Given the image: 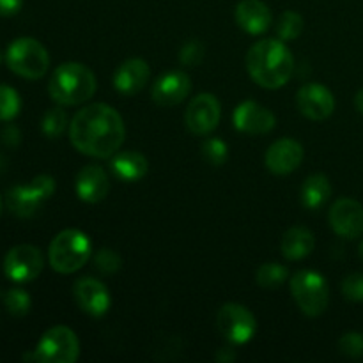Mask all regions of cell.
<instances>
[{"label":"cell","instance_id":"1","mask_svg":"<svg viewBox=\"0 0 363 363\" xmlns=\"http://www.w3.org/2000/svg\"><path fill=\"white\" fill-rule=\"evenodd\" d=\"M126 126L116 108L106 103H94L71 119L69 140L78 152L91 158H112L123 145Z\"/></svg>","mask_w":363,"mask_h":363},{"label":"cell","instance_id":"2","mask_svg":"<svg viewBox=\"0 0 363 363\" xmlns=\"http://www.w3.org/2000/svg\"><path fill=\"white\" fill-rule=\"evenodd\" d=\"M247 69L261 87L280 89L293 77L294 57L280 39H261L248 50Z\"/></svg>","mask_w":363,"mask_h":363},{"label":"cell","instance_id":"3","mask_svg":"<svg viewBox=\"0 0 363 363\" xmlns=\"http://www.w3.org/2000/svg\"><path fill=\"white\" fill-rule=\"evenodd\" d=\"M98 89L94 73L85 64L64 62L53 71L48 84L50 98L62 106H77L89 101Z\"/></svg>","mask_w":363,"mask_h":363},{"label":"cell","instance_id":"4","mask_svg":"<svg viewBox=\"0 0 363 363\" xmlns=\"http://www.w3.org/2000/svg\"><path fill=\"white\" fill-rule=\"evenodd\" d=\"M92 255V243L85 233L66 229L57 234L48 248V261L52 269L62 275L78 272L87 264Z\"/></svg>","mask_w":363,"mask_h":363},{"label":"cell","instance_id":"5","mask_svg":"<svg viewBox=\"0 0 363 363\" xmlns=\"http://www.w3.org/2000/svg\"><path fill=\"white\" fill-rule=\"evenodd\" d=\"M7 67L25 80H39L50 67V55L34 38H18L6 52Z\"/></svg>","mask_w":363,"mask_h":363},{"label":"cell","instance_id":"6","mask_svg":"<svg viewBox=\"0 0 363 363\" xmlns=\"http://www.w3.org/2000/svg\"><path fill=\"white\" fill-rule=\"evenodd\" d=\"M80 357V340L67 326H53L39 339L34 353L25 354V360L39 363H74Z\"/></svg>","mask_w":363,"mask_h":363},{"label":"cell","instance_id":"7","mask_svg":"<svg viewBox=\"0 0 363 363\" xmlns=\"http://www.w3.org/2000/svg\"><path fill=\"white\" fill-rule=\"evenodd\" d=\"M291 294L308 318H318L328 308L330 289L325 277L312 269H300L291 279Z\"/></svg>","mask_w":363,"mask_h":363},{"label":"cell","instance_id":"8","mask_svg":"<svg viewBox=\"0 0 363 363\" xmlns=\"http://www.w3.org/2000/svg\"><path fill=\"white\" fill-rule=\"evenodd\" d=\"M55 179L48 174L35 176L28 184L13 186L6 195V206L18 218H32L55 194Z\"/></svg>","mask_w":363,"mask_h":363},{"label":"cell","instance_id":"9","mask_svg":"<svg viewBox=\"0 0 363 363\" xmlns=\"http://www.w3.org/2000/svg\"><path fill=\"white\" fill-rule=\"evenodd\" d=\"M45 266L41 250L34 245H16L4 259V273L16 284H27L38 279Z\"/></svg>","mask_w":363,"mask_h":363},{"label":"cell","instance_id":"10","mask_svg":"<svg viewBox=\"0 0 363 363\" xmlns=\"http://www.w3.org/2000/svg\"><path fill=\"white\" fill-rule=\"evenodd\" d=\"M220 333L233 344H247L255 335L254 314L240 303H225L216 315Z\"/></svg>","mask_w":363,"mask_h":363},{"label":"cell","instance_id":"11","mask_svg":"<svg viewBox=\"0 0 363 363\" xmlns=\"http://www.w3.org/2000/svg\"><path fill=\"white\" fill-rule=\"evenodd\" d=\"M220 117H222V106H220L218 99L209 92H202L190 101L184 121L191 133L204 137L216 130V126L220 124Z\"/></svg>","mask_w":363,"mask_h":363},{"label":"cell","instance_id":"12","mask_svg":"<svg viewBox=\"0 0 363 363\" xmlns=\"http://www.w3.org/2000/svg\"><path fill=\"white\" fill-rule=\"evenodd\" d=\"M330 225L337 236L357 240L363 234V206L354 199H340L330 208Z\"/></svg>","mask_w":363,"mask_h":363},{"label":"cell","instance_id":"13","mask_svg":"<svg viewBox=\"0 0 363 363\" xmlns=\"http://www.w3.org/2000/svg\"><path fill=\"white\" fill-rule=\"evenodd\" d=\"M296 105L307 119L321 123L328 119L335 110V98L325 85L305 84L296 94Z\"/></svg>","mask_w":363,"mask_h":363},{"label":"cell","instance_id":"14","mask_svg":"<svg viewBox=\"0 0 363 363\" xmlns=\"http://www.w3.org/2000/svg\"><path fill=\"white\" fill-rule=\"evenodd\" d=\"M73 296L77 300L78 307L85 314L92 318H101L110 311L112 298H110L108 289L103 282L92 279V277H84L78 279L73 286Z\"/></svg>","mask_w":363,"mask_h":363},{"label":"cell","instance_id":"15","mask_svg":"<svg viewBox=\"0 0 363 363\" xmlns=\"http://www.w3.org/2000/svg\"><path fill=\"white\" fill-rule=\"evenodd\" d=\"M233 123L234 128L245 135H266L275 128L277 119L272 110L259 105L257 101L247 99L236 106Z\"/></svg>","mask_w":363,"mask_h":363},{"label":"cell","instance_id":"16","mask_svg":"<svg viewBox=\"0 0 363 363\" xmlns=\"http://www.w3.org/2000/svg\"><path fill=\"white\" fill-rule=\"evenodd\" d=\"M303 162V147L294 138H280L273 142L264 156L266 169L275 176H287L294 172Z\"/></svg>","mask_w":363,"mask_h":363},{"label":"cell","instance_id":"17","mask_svg":"<svg viewBox=\"0 0 363 363\" xmlns=\"http://www.w3.org/2000/svg\"><path fill=\"white\" fill-rule=\"evenodd\" d=\"M191 91V80L184 71H169V73L162 74L158 80L155 82L151 91L152 101L158 106L169 108V106H176L186 99V96Z\"/></svg>","mask_w":363,"mask_h":363},{"label":"cell","instance_id":"18","mask_svg":"<svg viewBox=\"0 0 363 363\" xmlns=\"http://www.w3.org/2000/svg\"><path fill=\"white\" fill-rule=\"evenodd\" d=\"M74 190L80 201L87 204H98L108 195L110 177L99 165H87L78 172Z\"/></svg>","mask_w":363,"mask_h":363},{"label":"cell","instance_id":"19","mask_svg":"<svg viewBox=\"0 0 363 363\" xmlns=\"http://www.w3.org/2000/svg\"><path fill=\"white\" fill-rule=\"evenodd\" d=\"M151 77V67L144 59H128L117 67L113 74V87L123 96H135L140 92Z\"/></svg>","mask_w":363,"mask_h":363},{"label":"cell","instance_id":"20","mask_svg":"<svg viewBox=\"0 0 363 363\" xmlns=\"http://www.w3.org/2000/svg\"><path fill=\"white\" fill-rule=\"evenodd\" d=\"M234 16L236 23L250 35H262L272 25V11L261 0H241Z\"/></svg>","mask_w":363,"mask_h":363},{"label":"cell","instance_id":"21","mask_svg":"<svg viewBox=\"0 0 363 363\" xmlns=\"http://www.w3.org/2000/svg\"><path fill=\"white\" fill-rule=\"evenodd\" d=\"M110 170L113 177L123 183H137L144 179L149 170V162L144 155L137 151H117L110 158Z\"/></svg>","mask_w":363,"mask_h":363},{"label":"cell","instance_id":"22","mask_svg":"<svg viewBox=\"0 0 363 363\" xmlns=\"http://www.w3.org/2000/svg\"><path fill=\"white\" fill-rule=\"evenodd\" d=\"M314 234L305 227H291L280 241L282 255L289 261H301L314 250Z\"/></svg>","mask_w":363,"mask_h":363},{"label":"cell","instance_id":"23","mask_svg":"<svg viewBox=\"0 0 363 363\" xmlns=\"http://www.w3.org/2000/svg\"><path fill=\"white\" fill-rule=\"evenodd\" d=\"M332 197V184L325 174H314L307 177L301 186V204L307 209H319Z\"/></svg>","mask_w":363,"mask_h":363},{"label":"cell","instance_id":"24","mask_svg":"<svg viewBox=\"0 0 363 363\" xmlns=\"http://www.w3.org/2000/svg\"><path fill=\"white\" fill-rule=\"evenodd\" d=\"M289 277L286 266L279 264V262H264L259 266L257 273H255V280L262 289H279L284 286V282Z\"/></svg>","mask_w":363,"mask_h":363},{"label":"cell","instance_id":"25","mask_svg":"<svg viewBox=\"0 0 363 363\" xmlns=\"http://www.w3.org/2000/svg\"><path fill=\"white\" fill-rule=\"evenodd\" d=\"M303 18L296 11H286L277 21V38L280 41H294L303 32Z\"/></svg>","mask_w":363,"mask_h":363},{"label":"cell","instance_id":"26","mask_svg":"<svg viewBox=\"0 0 363 363\" xmlns=\"http://www.w3.org/2000/svg\"><path fill=\"white\" fill-rule=\"evenodd\" d=\"M67 128V113L62 105L46 110L41 119V131L48 138H59Z\"/></svg>","mask_w":363,"mask_h":363},{"label":"cell","instance_id":"27","mask_svg":"<svg viewBox=\"0 0 363 363\" xmlns=\"http://www.w3.org/2000/svg\"><path fill=\"white\" fill-rule=\"evenodd\" d=\"M21 110V99L9 85L0 84V123H11Z\"/></svg>","mask_w":363,"mask_h":363},{"label":"cell","instance_id":"28","mask_svg":"<svg viewBox=\"0 0 363 363\" xmlns=\"http://www.w3.org/2000/svg\"><path fill=\"white\" fill-rule=\"evenodd\" d=\"M30 296H28L27 291L23 289H9L6 294H4V305H6L7 312L14 318H23L25 314H28L30 311Z\"/></svg>","mask_w":363,"mask_h":363},{"label":"cell","instance_id":"29","mask_svg":"<svg viewBox=\"0 0 363 363\" xmlns=\"http://www.w3.org/2000/svg\"><path fill=\"white\" fill-rule=\"evenodd\" d=\"M202 155H204L208 163L215 167H222L229 160V145L223 140H220V138H208L202 144Z\"/></svg>","mask_w":363,"mask_h":363},{"label":"cell","instance_id":"30","mask_svg":"<svg viewBox=\"0 0 363 363\" xmlns=\"http://www.w3.org/2000/svg\"><path fill=\"white\" fill-rule=\"evenodd\" d=\"M94 266L98 272H101L103 275H113L121 269L123 266V259L117 254L116 250H110V248H101L98 250V254L94 255Z\"/></svg>","mask_w":363,"mask_h":363},{"label":"cell","instance_id":"31","mask_svg":"<svg viewBox=\"0 0 363 363\" xmlns=\"http://www.w3.org/2000/svg\"><path fill=\"white\" fill-rule=\"evenodd\" d=\"M339 351L350 358L363 357V333L350 332L339 339Z\"/></svg>","mask_w":363,"mask_h":363},{"label":"cell","instance_id":"32","mask_svg":"<svg viewBox=\"0 0 363 363\" xmlns=\"http://www.w3.org/2000/svg\"><path fill=\"white\" fill-rule=\"evenodd\" d=\"M204 53H206L204 45H202L199 39H191V41H188L186 45L181 48L179 62L190 67L199 66V64L202 62V59H204Z\"/></svg>","mask_w":363,"mask_h":363},{"label":"cell","instance_id":"33","mask_svg":"<svg viewBox=\"0 0 363 363\" xmlns=\"http://www.w3.org/2000/svg\"><path fill=\"white\" fill-rule=\"evenodd\" d=\"M342 294L350 301H363V273H353L344 279Z\"/></svg>","mask_w":363,"mask_h":363},{"label":"cell","instance_id":"34","mask_svg":"<svg viewBox=\"0 0 363 363\" xmlns=\"http://www.w3.org/2000/svg\"><path fill=\"white\" fill-rule=\"evenodd\" d=\"M0 140L7 145V147H16L21 142V133L14 124H7L2 131H0Z\"/></svg>","mask_w":363,"mask_h":363},{"label":"cell","instance_id":"35","mask_svg":"<svg viewBox=\"0 0 363 363\" xmlns=\"http://www.w3.org/2000/svg\"><path fill=\"white\" fill-rule=\"evenodd\" d=\"M23 0H0V16H14L20 13Z\"/></svg>","mask_w":363,"mask_h":363},{"label":"cell","instance_id":"36","mask_svg":"<svg viewBox=\"0 0 363 363\" xmlns=\"http://www.w3.org/2000/svg\"><path fill=\"white\" fill-rule=\"evenodd\" d=\"M216 360L220 363L234 362L236 360V353H234L233 347H220V350L216 351Z\"/></svg>","mask_w":363,"mask_h":363},{"label":"cell","instance_id":"37","mask_svg":"<svg viewBox=\"0 0 363 363\" xmlns=\"http://www.w3.org/2000/svg\"><path fill=\"white\" fill-rule=\"evenodd\" d=\"M354 105H357V110L363 116V89H360L357 96H354Z\"/></svg>","mask_w":363,"mask_h":363},{"label":"cell","instance_id":"38","mask_svg":"<svg viewBox=\"0 0 363 363\" xmlns=\"http://www.w3.org/2000/svg\"><path fill=\"white\" fill-rule=\"evenodd\" d=\"M358 255H360V259L363 261V241L360 243V247H358Z\"/></svg>","mask_w":363,"mask_h":363},{"label":"cell","instance_id":"39","mask_svg":"<svg viewBox=\"0 0 363 363\" xmlns=\"http://www.w3.org/2000/svg\"><path fill=\"white\" fill-rule=\"evenodd\" d=\"M2 211H4V202H2V197H0V216H2Z\"/></svg>","mask_w":363,"mask_h":363},{"label":"cell","instance_id":"40","mask_svg":"<svg viewBox=\"0 0 363 363\" xmlns=\"http://www.w3.org/2000/svg\"><path fill=\"white\" fill-rule=\"evenodd\" d=\"M0 165H2V160H0Z\"/></svg>","mask_w":363,"mask_h":363},{"label":"cell","instance_id":"41","mask_svg":"<svg viewBox=\"0 0 363 363\" xmlns=\"http://www.w3.org/2000/svg\"><path fill=\"white\" fill-rule=\"evenodd\" d=\"M0 60H2V55H0Z\"/></svg>","mask_w":363,"mask_h":363}]
</instances>
